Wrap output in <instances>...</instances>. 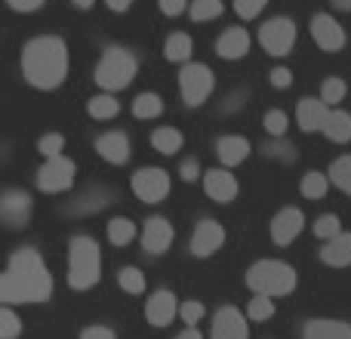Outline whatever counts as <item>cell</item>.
<instances>
[{"label": "cell", "instance_id": "6da1fadb", "mask_svg": "<svg viewBox=\"0 0 351 339\" xmlns=\"http://www.w3.org/2000/svg\"><path fill=\"white\" fill-rule=\"evenodd\" d=\"M53 296V274L47 272L40 253L22 247L10 256L3 278H0V299L12 303H47Z\"/></svg>", "mask_w": 351, "mask_h": 339}, {"label": "cell", "instance_id": "7a4b0ae2", "mask_svg": "<svg viewBox=\"0 0 351 339\" xmlns=\"http://www.w3.org/2000/svg\"><path fill=\"white\" fill-rule=\"evenodd\" d=\"M22 74L37 90H56L68 74V47L62 37H34L22 49Z\"/></svg>", "mask_w": 351, "mask_h": 339}, {"label": "cell", "instance_id": "3957f363", "mask_svg": "<svg viewBox=\"0 0 351 339\" xmlns=\"http://www.w3.org/2000/svg\"><path fill=\"white\" fill-rule=\"evenodd\" d=\"M102 278V250L90 235H77L68 244V284L74 290H90Z\"/></svg>", "mask_w": 351, "mask_h": 339}, {"label": "cell", "instance_id": "277c9868", "mask_svg": "<svg viewBox=\"0 0 351 339\" xmlns=\"http://www.w3.org/2000/svg\"><path fill=\"white\" fill-rule=\"evenodd\" d=\"M296 268L287 266L280 259H259L256 266H250L247 272V287L259 296H287L296 290Z\"/></svg>", "mask_w": 351, "mask_h": 339}, {"label": "cell", "instance_id": "5b68a950", "mask_svg": "<svg viewBox=\"0 0 351 339\" xmlns=\"http://www.w3.org/2000/svg\"><path fill=\"white\" fill-rule=\"evenodd\" d=\"M136 71H139V62L130 49L123 47H108L102 53L96 65V84L102 86L105 93H117V90H127L133 84Z\"/></svg>", "mask_w": 351, "mask_h": 339}, {"label": "cell", "instance_id": "8992f818", "mask_svg": "<svg viewBox=\"0 0 351 339\" xmlns=\"http://www.w3.org/2000/svg\"><path fill=\"white\" fill-rule=\"evenodd\" d=\"M179 86H182V99H185V105L197 108V105H204L206 99H210L216 80H213V71L206 65H200V62H188L179 74Z\"/></svg>", "mask_w": 351, "mask_h": 339}, {"label": "cell", "instance_id": "52a82bcc", "mask_svg": "<svg viewBox=\"0 0 351 339\" xmlns=\"http://www.w3.org/2000/svg\"><path fill=\"white\" fill-rule=\"evenodd\" d=\"M74 173H77V167H74V161H68L65 154L47 158V164L37 170V185H40V191H47V194L68 191V188L74 185Z\"/></svg>", "mask_w": 351, "mask_h": 339}, {"label": "cell", "instance_id": "ba28073f", "mask_svg": "<svg viewBox=\"0 0 351 339\" xmlns=\"http://www.w3.org/2000/svg\"><path fill=\"white\" fill-rule=\"evenodd\" d=\"M133 194L145 204H160L170 194V173L160 167H142L133 176Z\"/></svg>", "mask_w": 351, "mask_h": 339}, {"label": "cell", "instance_id": "9c48e42d", "mask_svg": "<svg viewBox=\"0 0 351 339\" xmlns=\"http://www.w3.org/2000/svg\"><path fill=\"white\" fill-rule=\"evenodd\" d=\"M259 43L268 56H287L293 49V43H296V25L284 16L271 19V22H265L259 28Z\"/></svg>", "mask_w": 351, "mask_h": 339}, {"label": "cell", "instance_id": "30bf717a", "mask_svg": "<svg viewBox=\"0 0 351 339\" xmlns=\"http://www.w3.org/2000/svg\"><path fill=\"white\" fill-rule=\"evenodd\" d=\"M225 244V229L216 222V219H200L197 229H194L191 235V256H197V259H206V256H213L216 250H222Z\"/></svg>", "mask_w": 351, "mask_h": 339}, {"label": "cell", "instance_id": "8fae6325", "mask_svg": "<svg viewBox=\"0 0 351 339\" xmlns=\"http://www.w3.org/2000/svg\"><path fill=\"white\" fill-rule=\"evenodd\" d=\"M31 207H34V200H31L28 191L10 188V191H3V198H0V216H3V222L10 225V229H22L31 219Z\"/></svg>", "mask_w": 351, "mask_h": 339}, {"label": "cell", "instance_id": "7c38bea8", "mask_svg": "<svg viewBox=\"0 0 351 339\" xmlns=\"http://www.w3.org/2000/svg\"><path fill=\"white\" fill-rule=\"evenodd\" d=\"M311 37H315V43L321 49H327V53L342 49L346 47V40H348L346 28H342L333 16H327V12H317V16L311 19Z\"/></svg>", "mask_w": 351, "mask_h": 339}, {"label": "cell", "instance_id": "4fadbf2b", "mask_svg": "<svg viewBox=\"0 0 351 339\" xmlns=\"http://www.w3.org/2000/svg\"><path fill=\"white\" fill-rule=\"evenodd\" d=\"M210 339H250V324L234 305H225L213 318Z\"/></svg>", "mask_w": 351, "mask_h": 339}, {"label": "cell", "instance_id": "5bb4252c", "mask_svg": "<svg viewBox=\"0 0 351 339\" xmlns=\"http://www.w3.org/2000/svg\"><path fill=\"white\" fill-rule=\"evenodd\" d=\"M302 229H305L302 210H296V207H284V210L271 219V241L278 244V247H287V244H293L299 235H302Z\"/></svg>", "mask_w": 351, "mask_h": 339}, {"label": "cell", "instance_id": "9a60e30c", "mask_svg": "<svg viewBox=\"0 0 351 339\" xmlns=\"http://www.w3.org/2000/svg\"><path fill=\"white\" fill-rule=\"evenodd\" d=\"M179 315V305H176V293L173 290H154L145 303V318L154 327H167L173 324V318Z\"/></svg>", "mask_w": 351, "mask_h": 339}, {"label": "cell", "instance_id": "2e32d148", "mask_svg": "<svg viewBox=\"0 0 351 339\" xmlns=\"http://www.w3.org/2000/svg\"><path fill=\"white\" fill-rule=\"evenodd\" d=\"M204 191L210 194L216 204H231L237 198V179L228 170H206L204 173Z\"/></svg>", "mask_w": 351, "mask_h": 339}, {"label": "cell", "instance_id": "e0dca14e", "mask_svg": "<svg viewBox=\"0 0 351 339\" xmlns=\"http://www.w3.org/2000/svg\"><path fill=\"white\" fill-rule=\"evenodd\" d=\"M170 244H173V225L167 222L164 216H152L145 222V231H142V247H145V253L160 256Z\"/></svg>", "mask_w": 351, "mask_h": 339}, {"label": "cell", "instance_id": "ac0fdd59", "mask_svg": "<svg viewBox=\"0 0 351 339\" xmlns=\"http://www.w3.org/2000/svg\"><path fill=\"white\" fill-rule=\"evenodd\" d=\"M327 117H330V108H327V102L324 99H302L299 102V108H296V121H299V127L305 130V133H315V130H324V124H327Z\"/></svg>", "mask_w": 351, "mask_h": 339}, {"label": "cell", "instance_id": "d6986e66", "mask_svg": "<svg viewBox=\"0 0 351 339\" xmlns=\"http://www.w3.org/2000/svg\"><path fill=\"white\" fill-rule=\"evenodd\" d=\"M302 339H351V324L336 318H315L302 327Z\"/></svg>", "mask_w": 351, "mask_h": 339}, {"label": "cell", "instance_id": "ffe728a7", "mask_svg": "<svg viewBox=\"0 0 351 339\" xmlns=\"http://www.w3.org/2000/svg\"><path fill=\"white\" fill-rule=\"evenodd\" d=\"M216 53L222 56V59L234 62V59H243V56L250 53V34L243 28H228L222 31V37L216 40Z\"/></svg>", "mask_w": 351, "mask_h": 339}, {"label": "cell", "instance_id": "44dd1931", "mask_svg": "<svg viewBox=\"0 0 351 339\" xmlns=\"http://www.w3.org/2000/svg\"><path fill=\"white\" fill-rule=\"evenodd\" d=\"M96 152L102 154L108 164H127L130 161V139L123 133H105L96 139Z\"/></svg>", "mask_w": 351, "mask_h": 339}, {"label": "cell", "instance_id": "7402d4cb", "mask_svg": "<svg viewBox=\"0 0 351 339\" xmlns=\"http://www.w3.org/2000/svg\"><path fill=\"white\" fill-rule=\"evenodd\" d=\"M321 259L333 268L351 266V231H339L333 241H324L321 247Z\"/></svg>", "mask_w": 351, "mask_h": 339}, {"label": "cell", "instance_id": "603a6c76", "mask_svg": "<svg viewBox=\"0 0 351 339\" xmlns=\"http://www.w3.org/2000/svg\"><path fill=\"white\" fill-rule=\"evenodd\" d=\"M216 154L225 167L243 164V161L250 158V139H243V136H222V139L216 142Z\"/></svg>", "mask_w": 351, "mask_h": 339}, {"label": "cell", "instance_id": "cb8c5ba5", "mask_svg": "<svg viewBox=\"0 0 351 339\" xmlns=\"http://www.w3.org/2000/svg\"><path fill=\"white\" fill-rule=\"evenodd\" d=\"M324 136H327L330 142H339V145L351 142V115L348 111H330L327 124H324Z\"/></svg>", "mask_w": 351, "mask_h": 339}, {"label": "cell", "instance_id": "d4e9b609", "mask_svg": "<svg viewBox=\"0 0 351 339\" xmlns=\"http://www.w3.org/2000/svg\"><path fill=\"white\" fill-rule=\"evenodd\" d=\"M86 111H90L93 121H111L121 111V102L114 99V93H99V96H93L86 102Z\"/></svg>", "mask_w": 351, "mask_h": 339}, {"label": "cell", "instance_id": "484cf974", "mask_svg": "<svg viewBox=\"0 0 351 339\" xmlns=\"http://www.w3.org/2000/svg\"><path fill=\"white\" fill-rule=\"evenodd\" d=\"M152 145H154V152H160V154H176L185 145V136L176 127H160L152 133Z\"/></svg>", "mask_w": 351, "mask_h": 339}, {"label": "cell", "instance_id": "4316f807", "mask_svg": "<svg viewBox=\"0 0 351 339\" xmlns=\"http://www.w3.org/2000/svg\"><path fill=\"white\" fill-rule=\"evenodd\" d=\"M133 115L139 121H152V117H160L164 115V99L158 93H139L133 102Z\"/></svg>", "mask_w": 351, "mask_h": 339}, {"label": "cell", "instance_id": "83f0119b", "mask_svg": "<svg viewBox=\"0 0 351 339\" xmlns=\"http://www.w3.org/2000/svg\"><path fill=\"white\" fill-rule=\"evenodd\" d=\"M136 237V222L127 216H114L108 222V241L114 244V247H127L130 241Z\"/></svg>", "mask_w": 351, "mask_h": 339}, {"label": "cell", "instance_id": "f1b7e54d", "mask_svg": "<svg viewBox=\"0 0 351 339\" xmlns=\"http://www.w3.org/2000/svg\"><path fill=\"white\" fill-rule=\"evenodd\" d=\"M164 56L170 62H188L191 56V37L188 34H170L164 43Z\"/></svg>", "mask_w": 351, "mask_h": 339}, {"label": "cell", "instance_id": "f546056e", "mask_svg": "<svg viewBox=\"0 0 351 339\" xmlns=\"http://www.w3.org/2000/svg\"><path fill=\"white\" fill-rule=\"evenodd\" d=\"M117 284H121L123 293H133V296H139V293L145 290V274H142L136 266H123L121 272H117Z\"/></svg>", "mask_w": 351, "mask_h": 339}, {"label": "cell", "instance_id": "4dcf8cb0", "mask_svg": "<svg viewBox=\"0 0 351 339\" xmlns=\"http://www.w3.org/2000/svg\"><path fill=\"white\" fill-rule=\"evenodd\" d=\"M327 176H330V182H333L339 191L351 194V154H346V158H336Z\"/></svg>", "mask_w": 351, "mask_h": 339}, {"label": "cell", "instance_id": "1f68e13d", "mask_svg": "<svg viewBox=\"0 0 351 339\" xmlns=\"http://www.w3.org/2000/svg\"><path fill=\"white\" fill-rule=\"evenodd\" d=\"M327 182H330V176L327 173H317V170H311V173H305L302 176V194L305 198H311V200H321L324 194H327Z\"/></svg>", "mask_w": 351, "mask_h": 339}, {"label": "cell", "instance_id": "d6a6232c", "mask_svg": "<svg viewBox=\"0 0 351 339\" xmlns=\"http://www.w3.org/2000/svg\"><path fill=\"white\" fill-rule=\"evenodd\" d=\"M108 198H111V194L105 191V188H99V191L93 188V191L80 194V200L71 207V210H74V213H96V210H102V207L108 204Z\"/></svg>", "mask_w": 351, "mask_h": 339}, {"label": "cell", "instance_id": "836d02e7", "mask_svg": "<svg viewBox=\"0 0 351 339\" xmlns=\"http://www.w3.org/2000/svg\"><path fill=\"white\" fill-rule=\"evenodd\" d=\"M188 12H191L194 22H210V19L222 16V0H194Z\"/></svg>", "mask_w": 351, "mask_h": 339}, {"label": "cell", "instance_id": "e575fe53", "mask_svg": "<svg viewBox=\"0 0 351 339\" xmlns=\"http://www.w3.org/2000/svg\"><path fill=\"white\" fill-rule=\"evenodd\" d=\"M271 315H274V299L256 293V299H250V305H247V318L250 321H268Z\"/></svg>", "mask_w": 351, "mask_h": 339}, {"label": "cell", "instance_id": "d590c367", "mask_svg": "<svg viewBox=\"0 0 351 339\" xmlns=\"http://www.w3.org/2000/svg\"><path fill=\"white\" fill-rule=\"evenodd\" d=\"M19 334H22V321L10 305H3L0 309V339H16Z\"/></svg>", "mask_w": 351, "mask_h": 339}, {"label": "cell", "instance_id": "8d00e7d4", "mask_svg": "<svg viewBox=\"0 0 351 339\" xmlns=\"http://www.w3.org/2000/svg\"><path fill=\"white\" fill-rule=\"evenodd\" d=\"M346 93H348V86H346V80H342V78H327V80H324V86H321V99L327 105L342 102V99H346Z\"/></svg>", "mask_w": 351, "mask_h": 339}, {"label": "cell", "instance_id": "74e56055", "mask_svg": "<svg viewBox=\"0 0 351 339\" xmlns=\"http://www.w3.org/2000/svg\"><path fill=\"white\" fill-rule=\"evenodd\" d=\"M262 127H265V133L271 136V139H278V136H284L287 133V127H290V121H287V115L284 111H268L265 117H262Z\"/></svg>", "mask_w": 351, "mask_h": 339}, {"label": "cell", "instance_id": "f35d334b", "mask_svg": "<svg viewBox=\"0 0 351 339\" xmlns=\"http://www.w3.org/2000/svg\"><path fill=\"white\" fill-rule=\"evenodd\" d=\"M339 216L336 213H327V216H321L315 222V237H321V241H333L336 235H339Z\"/></svg>", "mask_w": 351, "mask_h": 339}, {"label": "cell", "instance_id": "ab89813d", "mask_svg": "<svg viewBox=\"0 0 351 339\" xmlns=\"http://www.w3.org/2000/svg\"><path fill=\"white\" fill-rule=\"evenodd\" d=\"M62 148H65V136H59V133H47L37 142V152H40L43 158H59Z\"/></svg>", "mask_w": 351, "mask_h": 339}, {"label": "cell", "instance_id": "60d3db41", "mask_svg": "<svg viewBox=\"0 0 351 339\" xmlns=\"http://www.w3.org/2000/svg\"><path fill=\"white\" fill-rule=\"evenodd\" d=\"M179 315H182V321H185L188 327H197V324L204 321L206 309H204V303H197V299H188V303L179 305Z\"/></svg>", "mask_w": 351, "mask_h": 339}, {"label": "cell", "instance_id": "b9f144b4", "mask_svg": "<svg viewBox=\"0 0 351 339\" xmlns=\"http://www.w3.org/2000/svg\"><path fill=\"white\" fill-rule=\"evenodd\" d=\"M268 0H234V12L241 19H256L262 10H265Z\"/></svg>", "mask_w": 351, "mask_h": 339}, {"label": "cell", "instance_id": "7bdbcfd3", "mask_svg": "<svg viewBox=\"0 0 351 339\" xmlns=\"http://www.w3.org/2000/svg\"><path fill=\"white\" fill-rule=\"evenodd\" d=\"M268 158H280V161H296V154H293V148L284 142V136H278V139H271L265 145Z\"/></svg>", "mask_w": 351, "mask_h": 339}, {"label": "cell", "instance_id": "ee69618b", "mask_svg": "<svg viewBox=\"0 0 351 339\" xmlns=\"http://www.w3.org/2000/svg\"><path fill=\"white\" fill-rule=\"evenodd\" d=\"M268 80H271V86H278V90H287V86L293 84V74H290V68H274V71L268 74Z\"/></svg>", "mask_w": 351, "mask_h": 339}, {"label": "cell", "instance_id": "f6af8a7d", "mask_svg": "<svg viewBox=\"0 0 351 339\" xmlns=\"http://www.w3.org/2000/svg\"><path fill=\"white\" fill-rule=\"evenodd\" d=\"M80 339H117V336H114V330H111V327L93 324V327H86L84 334H80Z\"/></svg>", "mask_w": 351, "mask_h": 339}, {"label": "cell", "instance_id": "bcb514c9", "mask_svg": "<svg viewBox=\"0 0 351 339\" xmlns=\"http://www.w3.org/2000/svg\"><path fill=\"white\" fill-rule=\"evenodd\" d=\"M188 6H191L188 0H160V12H164V16H179Z\"/></svg>", "mask_w": 351, "mask_h": 339}, {"label": "cell", "instance_id": "7dc6e473", "mask_svg": "<svg viewBox=\"0 0 351 339\" xmlns=\"http://www.w3.org/2000/svg\"><path fill=\"white\" fill-rule=\"evenodd\" d=\"M6 3H10V10H16V12H34L43 6V0H6Z\"/></svg>", "mask_w": 351, "mask_h": 339}, {"label": "cell", "instance_id": "c3c4849f", "mask_svg": "<svg viewBox=\"0 0 351 339\" xmlns=\"http://www.w3.org/2000/svg\"><path fill=\"white\" fill-rule=\"evenodd\" d=\"M179 176H182L185 182H194V179H197V161H182Z\"/></svg>", "mask_w": 351, "mask_h": 339}, {"label": "cell", "instance_id": "681fc988", "mask_svg": "<svg viewBox=\"0 0 351 339\" xmlns=\"http://www.w3.org/2000/svg\"><path fill=\"white\" fill-rule=\"evenodd\" d=\"M105 3H108V10H114V12H127L133 0H105Z\"/></svg>", "mask_w": 351, "mask_h": 339}, {"label": "cell", "instance_id": "f907efd6", "mask_svg": "<svg viewBox=\"0 0 351 339\" xmlns=\"http://www.w3.org/2000/svg\"><path fill=\"white\" fill-rule=\"evenodd\" d=\"M176 339H204V336H200L197 327H188V330H182V334L176 336Z\"/></svg>", "mask_w": 351, "mask_h": 339}, {"label": "cell", "instance_id": "816d5d0a", "mask_svg": "<svg viewBox=\"0 0 351 339\" xmlns=\"http://www.w3.org/2000/svg\"><path fill=\"white\" fill-rule=\"evenodd\" d=\"M330 3H333L336 10H342V12H351V0H330Z\"/></svg>", "mask_w": 351, "mask_h": 339}, {"label": "cell", "instance_id": "f5cc1de1", "mask_svg": "<svg viewBox=\"0 0 351 339\" xmlns=\"http://www.w3.org/2000/svg\"><path fill=\"white\" fill-rule=\"evenodd\" d=\"M71 3H74V6H80V10H90L93 0H71Z\"/></svg>", "mask_w": 351, "mask_h": 339}]
</instances>
